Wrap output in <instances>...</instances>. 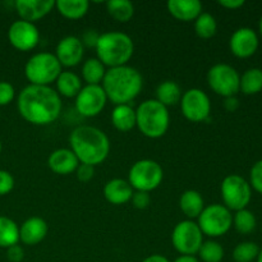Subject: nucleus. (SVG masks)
Wrapping results in <instances>:
<instances>
[{"instance_id": "46", "label": "nucleus", "mask_w": 262, "mask_h": 262, "mask_svg": "<svg viewBox=\"0 0 262 262\" xmlns=\"http://www.w3.org/2000/svg\"><path fill=\"white\" fill-rule=\"evenodd\" d=\"M256 260H257V262H262V250H260V253H258V256Z\"/></svg>"}, {"instance_id": "39", "label": "nucleus", "mask_w": 262, "mask_h": 262, "mask_svg": "<svg viewBox=\"0 0 262 262\" xmlns=\"http://www.w3.org/2000/svg\"><path fill=\"white\" fill-rule=\"evenodd\" d=\"M77 179L79 182H83V183H87V182L91 181L95 176V168L91 165H86V164H79L78 168L76 170Z\"/></svg>"}, {"instance_id": "13", "label": "nucleus", "mask_w": 262, "mask_h": 262, "mask_svg": "<svg viewBox=\"0 0 262 262\" xmlns=\"http://www.w3.org/2000/svg\"><path fill=\"white\" fill-rule=\"evenodd\" d=\"M107 97L101 84H86L76 96V109L82 117H97L104 110Z\"/></svg>"}, {"instance_id": "27", "label": "nucleus", "mask_w": 262, "mask_h": 262, "mask_svg": "<svg viewBox=\"0 0 262 262\" xmlns=\"http://www.w3.org/2000/svg\"><path fill=\"white\" fill-rule=\"evenodd\" d=\"M19 242V227L14 220L0 216V248H9Z\"/></svg>"}, {"instance_id": "35", "label": "nucleus", "mask_w": 262, "mask_h": 262, "mask_svg": "<svg viewBox=\"0 0 262 262\" xmlns=\"http://www.w3.org/2000/svg\"><path fill=\"white\" fill-rule=\"evenodd\" d=\"M250 186L256 192L262 194V160L253 164L250 171Z\"/></svg>"}, {"instance_id": "37", "label": "nucleus", "mask_w": 262, "mask_h": 262, "mask_svg": "<svg viewBox=\"0 0 262 262\" xmlns=\"http://www.w3.org/2000/svg\"><path fill=\"white\" fill-rule=\"evenodd\" d=\"M14 188V178L7 170H0V196H5Z\"/></svg>"}, {"instance_id": "7", "label": "nucleus", "mask_w": 262, "mask_h": 262, "mask_svg": "<svg viewBox=\"0 0 262 262\" xmlns=\"http://www.w3.org/2000/svg\"><path fill=\"white\" fill-rule=\"evenodd\" d=\"M164 178V170L159 163L151 159L138 160L130 166L128 173V183L133 189L148 192L158 188Z\"/></svg>"}, {"instance_id": "25", "label": "nucleus", "mask_w": 262, "mask_h": 262, "mask_svg": "<svg viewBox=\"0 0 262 262\" xmlns=\"http://www.w3.org/2000/svg\"><path fill=\"white\" fill-rule=\"evenodd\" d=\"M58 12L67 19H81L87 14L90 3L87 0H58L55 2Z\"/></svg>"}, {"instance_id": "34", "label": "nucleus", "mask_w": 262, "mask_h": 262, "mask_svg": "<svg viewBox=\"0 0 262 262\" xmlns=\"http://www.w3.org/2000/svg\"><path fill=\"white\" fill-rule=\"evenodd\" d=\"M260 247L255 242H242L233 250V260L235 262H252L257 258Z\"/></svg>"}, {"instance_id": "1", "label": "nucleus", "mask_w": 262, "mask_h": 262, "mask_svg": "<svg viewBox=\"0 0 262 262\" xmlns=\"http://www.w3.org/2000/svg\"><path fill=\"white\" fill-rule=\"evenodd\" d=\"M18 112L26 122L33 125H48L61 113V99L50 86L28 84L18 95Z\"/></svg>"}, {"instance_id": "17", "label": "nucleus", "mask_w": 262, "mask_h": 262, "mask_svg": "<svg viewBox=\"0 0 262 262\" xmlns=\"http://www.w3.org/2000/svg\"><path fill=\"white\" fill-rule=\"evenodd\" d=\"M14 5L20 19L35 23L55 8V0H17Z\"/></svg>"}, {"instance_id": "2", "label": "nucleus", "mask_w": 262, "mask_h": 262, "mask_svg": "<svg viewBox=\"0 0 262 262\" xmlns=\"http://www.w3.org/2000/svg\"><path fill=\"white\" fill-rule=\"evenodd\" d=\"M69 146L79 164L97 166L110 152V141L104 130L92 125H79L69 136Z\"/></svg>"}, {"instance_id": "24", "label": "nucleus", "mask_w": 262, "mask_h": 262, "mask_svg": "<svg viewBox=\"0 0 262 262\" xmlns=\"http://www.w3.org/2000/svg\"><path fill=\"white\" fill-rule=\"evenodd\" d=\"M179 207L188 219H196L205 209L202 194L194 189H188L179 199Z\"/></svg>"}, {"instance_id": "10", "label": "nucleus", "mask_w": 262, "mask_h": 262, "mask_svg": "<svg viewBox=\"0 0 262 262\" xmlns=\"http://www.w3.org/2000/svg\"><path fill=\"white\" fill-rule=\"evenodd\" d=\"M239 73L229 64L219 63L212 66L207 72V83L216 95L232 97L239 91Z\"/></svg>"}, {"instance_id": "45", "label": "nucleus", "mask_w": 262, "mask_h": 262, "mask_svg": "<svg viewBox=\"0 0 262 262\" xmlns=\"http://www.w3.org/2000/svg\"><path fill=\"white\" fill-rule=\"evenodd\" d=\"M174 262H200L199 258L196 256H179L178 258H176Z\"/></svg>"}, {"instance_id": "48", "label": "nucleus", "mask_w": 262, "mask_h": 262, "mask_svg": "<svg viewBox=\"0 0 262 262\" xmlns=\"http://www.w3.org/2000/svg\"><path fill=\"white\" fill-rule=\"evenodd\" d=\"M2 148H3V146H2V141H0V152H2Z\"/></svg>"}, {"instance_id": "40", "label": "nucleus", "mask_w": 262, "mask_h": 262, "mask_svg": "<svg viewBox=\"0 0 262 262\" xmlns=\"http://www.w3.org/2000/svg\"><path fill=\"white\" fill-rule=\"evenodd\" d=\"M7 257L10 262H20L25 258V251L19 245L7 248Z\"/></svg>"}, {"instance_id": "22", "label": "nucleus", "mask_w": 262, "mask_h": 262, "mask_svg": "<svg viewBox=\"0 0 262 262\" xmlns=\"http://www.w3.org/2000/svg\"><path fill=\"white\" fill-rule=\"evenodd\" d=\"M55 86L59 96L68 97H76L79 94V91L82 90V79L79 78V76L74 72L69 71H63L55 81Z\"/></svg>"}, {"instance_id": "23", "label": "nucleus", "mask_w": 262, "mask_h": 262, "mask_svg": "<svg viewBox=\"0 0 262 262\" xmlns=\"http://www.w3.org/2000/svg\"><path fill=\"white\" fill-rule=\"evenodd\" d=\"M112 123L119 132H129L136 127V110L130 105H115L112 112Z\"/></svg>"}, {"instance_id": "19", "label": "nucleus", "mask_w": 262, "mask_h": 262, "mask_svg": "<svg viewBox=\"0 0 262 262\" xmlns=\"http://www.w3.org/2000/svg\"><path fill=\"white\" fill-rule=\"evenodd\" d=\"M48 232V223L42 217L32 216L19 227V241L26 246H36L45 239Z\"/></svg>"}, {"instance_id": "33", "label": "nucleus", "mask_w": 262, "mask_h": 262, "mask_svg": "<svg viewBox=\"0 0 262 262\" xmlns=\"http://www.w3.org/2000/svg\"><path fill=\"white\" fill-rule=\"evenodd\" d=\"M197 255L202 262H222L224 258V248L216 241H206L202 243Z\"/></svg>"}, {"instance_id": "30", "label": "nucleus", "mask_w": 262, "mask_h": 262, "mask_svg": "<svg viewBox=\"0 0 262 262\" xmlns=\"http://www.w3.org/2000/svg\"><path fill=\"white\" fill-rule=\"evenodd\" d=\"M106 10L115 20L125 23L135 14V5L128 0H110L106 3Z\"/></svg>"}, {"instance_id": "32", "label": "nucleus", "mask_w": 262, "mask_h": 262, "mask_svg": "<svg viewBox=\"0 0 262 262\" xmlns=\"http://www.w3.org/2000/svg\"><path fill=\"white\" fill-rule=\"evenodd\" d=\"M256 216L252 211L248 209L239 210L235 211L234 216H233V225H234L235 230L241 234H250L256 229Z\"/></svg>"}, {"instance_id": "29", "label": "nucleus", "mask_w": 262, "mask_h": 262, "mask_svg": "<svg viewBox=\"0 0 262 262\" xmlns=\"http://www.w3.org/2000/svg\"><path fill=\"white\" fill-rule=\"evenodd\" d=\"M106 69L97 58H90L82 66V78L87 84H101Z\"/></svg>"}, {"instance_id": "44", "label": "nucleus", "mask_w": 262, "mask_h": 262, "mask_svg": "<svg viewBox=\"0 0 262 262\" xmlns=\"http://www.w3.org/2000/svg\"><path fill=\"white\" fill-rule=\"evenodd\" d=\"M142 262H170V261L163 255H151L148 256V257H146Z\"/></svg>"}, {"instance_id": "14", "label": "nucleus", "mask_w": 262, "mask_h": 262, "mask_svg": "<svg viewBox=\"0 0 262 262\" xmlns=\"http://www.w3.org/2000/svg\"><path fill=\"white\" fill-rule=\"evenodd\" d=\"M8 40L10 45L19 51H30L38 45L40 32L35 23L26 20H15L8 30Z\"/></svg>"}, {"instance_id": "18", "label": "nucleus", "mask_w": 262, "mask_h": 262, "mask_svg": "<svg viewBox=\"0 0 262 262\" xmlns=\"http://www.w3.org/2000/svg\"><path fill=\"white\" fill-rule=\"evenodd\" d=\"M48 165L53 173L59 176H68L76 173L79 161L71 148H58L50 154Z\"/></svg>"}, {"instance_id": "5", "label": "nucleus", "mask_w": 262, "mask_h": 262, "mask_svg": "<svg viewBox=\"0 0 262 262\" xmlns=\"http://www.w3.org/2000/svg\"><path fill=\"white\" fill-rule=\"evenodd\" d=\"M170 114L168 107L156 99L145 100L136 109V127L148 138H160L168 132Z\"/></svg>"}, {"instance_id": "6", "label": "nucleus", "mask_w": 262, "mask_h": 262, "mask_svg": "<svg viewBox=\"0 0 262 262\" xmlns=\"http://www.w3.org/2000/svg\"><path fill=\"white\" fill-rule=\"evenodd\" d=\"M61 64L55 54L37 53L31 56L25 66V76L30 84L36 86H50L55 83L61 73Z\"/></svg>"}, {"instance_id": "28", "label": "nucleus", "mask_w": 262, "mask_h": 262, "mask_svg": "<svg viewBox=\"0 0 262 262\" xmlns=\"http://www.w3.org/2000/svg\"><path fill=\"white\" fill-rule=\"evenodd\" d=\"M239 91L245 95H256L262 91V69H247L239 78Z\"/></svg>"}, {"instance_id": "11", "label": "nucleus", "mask_w": 262, "mask_h": 262, "mask_svg": "<svg viewBox=\"0 0 262 262\" xmlns=\"http://www.w3.org/2000/svg\"><path fill=\"white\" fill-rule=\"evenodd\" d=\"M201 229L193 220H183L174 227L171 233V243L177 252L182 256H194L202 246Z\"/></svg>"}, {"instance_id": "20", "label": "nucleus", "mask_w": 262, "mask_h": 262, "mask_svg": "<svg viewBox=\"0 0 262 262\" xmlns=\"http://www.w3.org/2000/svg\"><path fill=\"white\" fill-rule=\"evenodd\" d=\"M166 8L176 19L182 22L196 20L202 13V4L199 0H169Z\"/></svg>"}, {"instance_id": "4", "label": "nucleus", "mask_w": 262, "mask_h": 262, "mask_svg": "<svg viewBox=\"0 0 262 262\" xmlns=\"http://www.w3.org/2000/svg\"><path fill=\"white\" fill-rule=\"evenodd\" d=\"M97 59L109 68L127 66L135 53V43L130 36L119 31H110L99 36L96 46Z\"/></svg>"}, {"instance_id": "43", "label": "nucleus", "mask_w": 262, "mask_h": 262, "mask_svg": "<svg viewBox=\"0 0 262 262\" xmlns=\"http://www.w3.org/2000/svg\"><path fill=\"white\" fill-rule=\"evenodd\" d=\"M224 106L225 109L229 110V112H234V110H237V107L239 106V101H238V99L235 96L227 97L224 102Z\"/></svg>"}, {"instance_id": "3", "label": "nucleus", "mask_w": 262, "mask_h": 262, "mask_svg": "<svg viewBox=\"0 0 262 262\" xmlns=\"http://www.w3.org/2000/svg\"><path fill=\"white\" fill-rule=\"evenodd\" d=\"M142 86L141 73L129 66L109 68L101 83L107 100L114 105H125L133 101L140 95Z\"/></svg>"}, {"instance_id": "12", "label": "nucleus", "mask_w": 262, "mask_h": 262, "mask_svg": "<svg viewBox=\"0 0 262 262\" xmlns=\"http://www.w3.org/2000/svg\"><path fill=\"white\" fill-rule=\"evenodd\" d=\"M181 110L187 120L192 123H201L209 119L211 101L206 92L200 89H191L182 95Z\"/></svg>"}, {"instance_id": "26", "label": "nucleus", "mask_w": 262, "mask_h": 262, "mask_svg": "<svg viewBox=\"0 0 262 262\" xmlns=\"http://www.w3.org/2000/svg\"><path fill=\"white\" fill-rule=\"evenodd\" d=\"M182 90L174 81H164L156 89V100L164 106L169 107L181 102Z\"/></svg>"}, {"instance_id": "21", "label": "nucleus", "mask_w": 262, "mask_h": 262, "mask_svg": "<svg viewBox=\"0 0 262 262\" xmlns=\"http://www.w3.org/2000/svg\"><path fill=\"white\" fill-rule=\"evenodd\" d=\"M133 188L128 181L120 178H114L107 182L104 187V197L112 205L119 206L132 200Z\"/></svg>"}, {"instance_id": "42", "label": "nucleus", "mask_w": 262, "mask_h": 262, "mask_svg": "<svg viewBox=\"0 0 262 262\" xmlns=\"http://www.w3.org/2000/svg\"><path fill=\"white\" fill-rule=\"evenodd\" d=\"M219 5H222L225 9L235 10L245 5V0H219Z\"/></svg>"}, {"instance_id": "41", "label": "nucleus", "mask_w": 262, "mask_h": 262, "mask_svg": "<svg viewBox=\"0 0 262 262\" xmlns=\"http://www.w3.org/2000/svg\"><path fill=\"white\" fill-rule=\"evenodd\" d=\"M99 36L100 35L95 30H87L86 32L83 33V36H82L81 41L82 43H83V46L95 49V46H96L97 43V40H99Z\"/></svg>"}, {"instance_id": "36", "label": "nucleus", "mask_w": 262, "mask_h": 262, "mask_svg": "<svg viewBox=\"0 0 262 262\" xmlns=\"http://www.w3.org/2000/svg\"><path fill=\"white\" fill-rule=\"evenodd\" d=\"M15 90L12 83L7 81H0V106H7L14 100Z\"/></svg>"}, {"instance_id": "16", "label": "nucleus", "mask_w": 262, "mask_h": 262, "mask_svg": "<svg viewBox=\"0 0 262 262\" xmlns=\"http://www.w3.org/2000/svg\"><path fill=\"white\" fill-rule=\"evenodd\" d=\"M84 54V46L81 38L77 36H66L58 42L55 49V56L61 67L72 68L78 66Z\"/></svg>"}, {"instance_id": "9", "label": "nucleus", "mask_w": 262, "mask_h": 262, "mask_svg": "<svg viewBox=\"0 0 262 262\" xmlns=\"http://www.w3.org/2000/svg\"><path fill=\"white\" fill-rule=\"evenodd\" d=\"M224 206L230 211H239L247 209L252 199V188L243 177L230 174L225 177L220 187Z\"/></svg>"}, {"instance_id": "31", "label": "nucleus", "mask_w": 262, "mask_h": 262, "mask_svg": "<svg viewBox=\"0 0 262 262\" xmlns=\"http://www.w3.org/2000/svg\"><path fill=\"white\" fill-rule=\"evenodd\" d=\"M194 31L199 37L205 38V40L214 37L217 31V23L214 15L202 12L194 20Z\"/></svg>"}, {"instance_id": "47", "label": "nucleus", "mask_w": 262, "mask_h": 262, "mask_svg": "<svg viewBox=\"0 0 262 262\" xmlns=\"http://www.w3.org/2000/svg\"><path fill=\"white\" fill-rule=\"evenodd\" d=\"M258 28H260V35L262 36V17L260 19V23H258Z\"/></svg>"}, {"instance_id": "15", "label": "nucleus", "mask_w": 262, "mask_h": 262, "mask_svg": "<svg viewBox=\"0 0 262 262\" xmlns=\"http://www.w3.org/2000/svg\"><path fill=\"white\" fill-rule=\"evenodd\" d=\"M230 51L239 59L252 56L258 49V36L255 30L250 27H242L234 31L229 40Z\"/></svg>"}, {"instance_id": "38", "label": "nucleus", "mask_w": 262, "mask_h": 262, "mask_svg": "<svg viewBox=\"0 0 262 262\" xmlns=\"http://www.w3.org/2000/svg\"><path fill=\"white\" fill-rule=\"evenodd\" d=\"M132 204L136 209L138 210H143L147 209L148 205L151 204V196L148 192H141V191H136L133 192L132 196Z\"/></svg>"}, {"instance_id": "8", "label": "nucleus", "mask_w": 262, "mask_h": 262, "mask_svg": "<svg viewBox=\"0 0 262 262\" xmlns=\"http://www.w3.org/2000/svg\"><path fill=\"white\" fill-rule=\"evenodd\" d=\"M197 219V225L201 229L202 234L211 238L227 234L233 227V215L224 205L214 204L205 206Z\"/></svg>"}]
</instances>
